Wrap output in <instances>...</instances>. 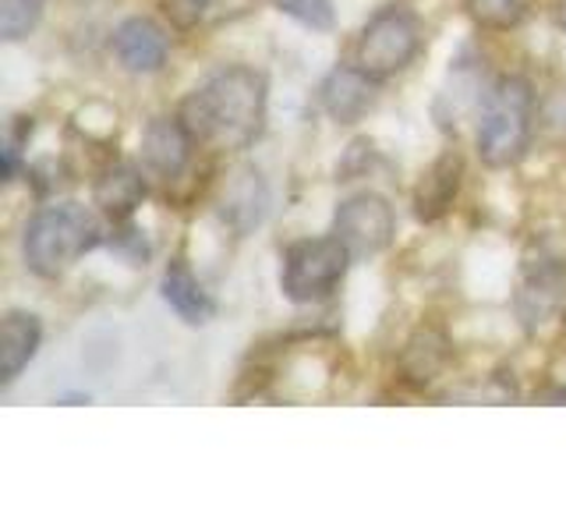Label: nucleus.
Returning a JSON list of instances; mask_svg holds the SVG:
<instances>
[{
  "label": "nucleus",
  "mask_w": 566,
  "mask_h": 531,
  "mask_svg": "<svg viewBox=\"0 0 566 531\" xmlns=\"http://www.w3.org/2000/svg\"><path fill=\"white\" fill-rule=\"evenodd\" d=\"M99 241H103V227L88 206H82V202L40 206L29 217L25 235H22L25 270L43 280H57L85 252H93Z\"/></svg>",
  "instance_id": "f03ea898"
},
{
  "label": "nucleus",
  "mask_w": 566,
  "mask_h": 531,
  "mask_svg": "<svg viewBox=\"0 0 566 531\" xmlns=\"http://www.w3.org/2000/svg\"><path fill=\"white\" fill-rule=\"evenodd\" d=\"M159 4H164V14L177 29L199 25L206 18V11H209V0H159Z\"/></svg>",
  "instance_id": "412c9836"
},
{
  "label": "nucleus",
  "mask_w": 566,
  "mask_h": 531,
  "mask_svg": "<svg viewBox=\"0 0 566 531\" xmlns=\"http://www.w3.org/2000/svg\"><path fill=\"white\" fill-rule=\"evenodd\" d=\"M563 277L566 266L548 259H527L521 288L513 294V312H517L524 330H542L548 319L563 309Z\"/></svg>",
  "instance_id": "9d476101"
},
{
  "label": "nucleus",
  "mask_w": 566,
  "mask_h": 531,
  "mask_svg": "<svg viewBox=\"0 0 566 531\" xmlns=\"http://www.w3.org/2000/svg\"><path fill=\"white\" fill-rule=\"evenodd\" d=\"M460 181H464V159L460 153H442L436 164L424 170V177L415 188V212L418 220L436 223L453 209L457 195H460Z\"/></svg>",
  "instance_id": "4468645a"
},
{
  "label": "nucleus",
  "mask_w": 566,
  "mask_h": 531,
  "mask_svg": "<svg viewBox=\"0 0 566 531\" xmlns=\"http://www.w3.org/2000/svg\"><path fill=\"white\" fill-rule=\"evenodd\" d=\"M538 124L556 138H566V88H556L553 96L538 103Z\"/></svg>",
  "instance_id": "aec40b11"
},
{
  "label": "nucleus",
  "mask_w": 566,
  "mask_h": 531,
  "mask_svg": "<svg viewBox=\"0 0 566 531\" xmlns=\"http://www.w3.org/2000/svg\"><path fill=\"white\" fill-rule=\"evenodd\" d=\"M379 100V79H371L358 64H336L318 82V106L336 124H358Z\"/></svg>",
  "instance_id": "6e6552de"
},
{
  "label": "nucleus",
  "mask_w": 566,
  "mask_h": 531,
  "mask_svg": "<svg viewBox=\"0 0 566 531\" xmlns=\"http://www.w3.org/2000/svg\"><path fill=\"white\" fill-rule=\"evenodd\" d=\"M43 344V323L35 312L25 309H11L4 315V326H0V383L11 386L29 362L40 354Z\"/></svg>",
  "instance_id": "2eb2a0df"
},
{
  "label": "nucleus",
  "mask_w": 566,
  "mask_h": 531,
  "mask_svg": "<svg viewBox=\"0 0 566 531\" xmlns=\"http://www.w3.org/2000/svg\"><path fill=\"white\" fill-rule=\"evenodd\" d=\"M538 121V96L535 85L524 75H503L482 100V117H478L474 149L482 164L492 170L517 167L531 149Z\"/></svg>",
  "instance_id": "7ed1b4c3"
},
{
  "label": "nucleus",
  "mask_w": 566,
  "mask_h": 531,
  "mask_svg": "<svg viewBox=\"0 0 566 531\" xmlns=\"http://www.w3.org/2000/svg\"><path fill=\"white\" fill-rule=\"evenodd\" d=\"M333 235L350 248L354 259H371L394 244L397 212L379 191H354L333 212Z\"/></svg>",
  "instance_id": "423d86ee"
},
{
  "label": "nucleus",
  "mask_w": 566,
  "mask_h": 531,
  "mask_svg": "<svg viewBox=\"0 0 566 531\" xmlns=\"http://www.w3.org/2000/svg\"><path fill=\"white\" fill-rule=\"evenodd\" d=\"M146 177H142L138 167L132 164H114L106 167L96 185H93V202L99 206V212H106L111 220H128L132 212L146 199Z\"/></svg>",
  "instance_id": "dca6fc26"
},
{
  "label": "nucleus",
  "mask_w": 566,
  "mask_h": 531,
  "mask_svg": "<svg viewBox=\"0 0 566 531\" xmlns=\"http://www.w3.org/2000/svg\"><path fill=\"white\" fill-rule=\"evenodd\" d=\"M159 291H164L167 305L185 319L188 326H206L212 315H217V301L202 288V280L195 277L185 256H174L159 280Z\"/></svg>",
  "instance_id": "ddd939ff"
},
{
  "label": "nucleus",
  "mask_w": 566,
  "mask_h": 531,
  "mask_svg": "<svg viewBox=\"0 0 566 531\" xmlns=\"http://www.w3.org/2000/svg\"><path fill=\"white\" fill-rule=\"evenodd\" d=\"M265 106H270V88H265L262 71L248 64H223L195 88L177 114L185 117L195 142L238 153L262 135Z\"/></svg>",
  "instance_id": "f257e3e1"
},
{
  "label": "nucleus",
  "mask_w": 566,
  "mask_h": 531,
  "mask_svg": "<svg viewBox=\"0 0 566 531\" xmlns=\"http://www.w3.org/2000/svg\"><path fill=\"white\" fill-rule=\"evenodd\" d=\"M273 8L315 32H326L333 25V0H273Z\"/></svg>",
  "instance_id": "6ab92c4d"
},
{
  "label": "nucleus",
  "mask_w": 566,
  "mask_h": 531,
  "mask_svg": "<svg viewBox=\"0 0 566 531\" xmlns=\"http://www.w3.org/2000/svg\"><path fill=\"white\" fill-rule=\"evenodd\" d=\"M195 135L181 114H156L142 128V167L149 174L177 181L191 164Z\"/></svg>",
  "instance_id": "0eeeda50"
},
{
  "label": "nucleus",
  "mask_w": 566,
  "mask_h": 531,
  "mask_svg": "<svg viewBox=\"0 0 566 531\" xmlns=\"http://www.w3.org/2000/svg\"><path fill=\"white\" fill-rule=\"evenodd\" d=\"M468 18L485 32H510L527 18V0H464Z\"/></svg>",
  "instance_id": "f3484780"
},
{
  "label": "nucleus",
  "mask_w": 566,
  "mask_h": 531,
  "mask_svg": "<svg viewBox=\"0 0 566 531\" xmlns=\"http://www.w3.org/2000/svg\"><path fill=\"white\" fill-rule=\"evenodd\" d=\"M217 212L234 235H252L265 220V212H270V185H265L262 170L252 164H241L230 170L220 188Z\"/></svg>",
  "instance_id": "1a4fd4ad"
},
{
  "label": "nucleus",
  "mask_w": 566,
  "mask_h": 531,
  "mask_svg": "<svg viewBox=\"0 0 566 531\" xmlns=\"http://www.w3.org/2000/svg\"><path fill=\"white\" fill-rule=\"evenodd\" d=\"M350 248L336 238H301L283 248L280 262V291L294 305H318L329 301L350 270Z\"/></svg>",
  "instance_id": "20e7f679"
},
{
  "label": "nucleus",
  "mask_w": 566,
  "mask_h": 531,
  "mask_svg": "<svg viewBox=\"0 0 566 531\" xmlns=\"http://www.w3.org/2000/svg\"><path fill=\"white\" fill-rule=\"evenodd\" d=\"M111 46L120 67L132 71V75H156V71H164L170 58V40L164 25H156L153 18H142V14L124 18L114 29Z\"/></svg>",
  "instance_id": "9b49d317"
},
{
  "label": "nucleus",
  "mask_w": 566,
  "mask_h": 531,
  "mask_svg": "<svg viewBox=\"0 0 566 531\" xmlns=\"http://www.w3.org/2000/svg\"><path fill=\"white\" fill-rule=\"evenodd\" d=\"M556 22H559V29H566V0H563L559 11H556Z\"/></svg>",
  "instance_id": "4be33fe9"
},
{
  "label": "nucleus",
  "mask_w": 566,
  "mask_h": 531,
  "mask_svg": "<svg viewBox=\"0 0 566 531\" xmlns=\"http://www.w3.org/2000/svg\"><path fill=\"white\" fill-rule=\"evenodd\" d=\"M421 18L407 4H386L368 18L354 43V64L371 79H394L421 53Z\"/></svg>",
  "instance_id": "39448f33"
},
{
  "label": "nucleus",
  "mask_w": 566,
  "mask_h": 531,
  "mask_svg": "<svg viewBox=\"0 0 566 531\" xmlns=\"http://www.w3.org/2000/svg\"><path fill=\"white\" fill-rule=\"evenodd\" d=\"M453 362V344L439 326H418L400 351V376L411 386H432L447 376Z\"/></svg>",
  "instance_id": "f8f14e48"
},
{
  "label": "nucleus",
  "mask_w": 566,
  "mask_h": 531,
  "mask_svg": "<svg viewBox=\"0 0 566 531\" xmlns=\"http://www.w3.org/2000/svg\"><path fill=\"white\" fill-rule=\"evenodd\" d=\"M46 0H0V40L22 43L43 22Z\"/></svg>",
  "instance_id": "a211bd4d"
}]
</instances>
